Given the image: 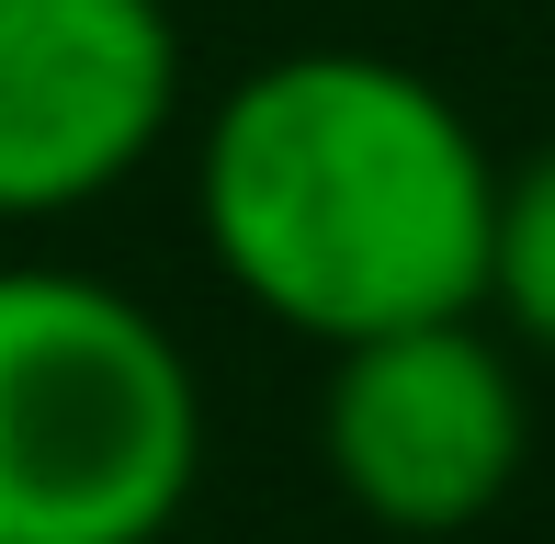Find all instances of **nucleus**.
<instances>
[{
    "instance_id": "f257e3e1",
    "label": "nucleus",
    "mask_w": 555,
    "mask_h": 544,
    "mask_svg": "<svg viewBox=\"0 0 555 544\" xmlns=\"http://www.w3.org/2000/svg\"><path fill=\"white\" fill-rule=\"evenodd\" d=\"M193 228L272 329L351 352L420 318H488L499 159L431 68L295 46L216 91Z\"/></svg>"
},
{
    "instance_id": "f03ea898",
    "label": "nucleus",
    "mask_w": 555,
    "mask_h": 544,
    "mask_svg": "<svg viewBox=\"0 0 555 544\" xmlns=\"http://www.w3.org/2000/svg\"><path fill=\"white\" fill-rule=\"evenodd\" d=\"M205 488V375L103 272H0V544H159Z\"/></svg>"
},
{
    "instance_id": "7ed1b4c3",
    "label": "nucleus",
    "mask_w": 555,
    "mask_h": 544,
    "mask_svg": "<svg viewBox=\"0 0 555 544\" xmlns=\"http://www.w3.org/2000/svg\"><path fill=\"white\" fill-rule=\"evenodd\" d=\"M318 454L374 533L397 544L476 533L521 488V454H533V398H521L511 340L488 318H420V329L330 352Z\"/></svg>"
},
{
    "instance_id": "20e7f679",
    "label": "nucleus",
    "mask_w": 555,
    "mask_h": 544,
    "mask_svg": "<svg viewBox=\"0 0 555 544\" xmlns=\"http://www.w3.org/2000/svg\"><path fill=\"white\" fill-rule=\"evenodd\" d=\"M182 114L170 0H0V228L91 216Z\"/></svg>"
},
{
    "instance_id": "39448f33",
    "label": "nucleus",
    "mask_w": 555,
    "mask_h": 544,
    "mask_svg": "<svg viewBox=\"0 0 555 544\" xmlns=\"http://www.w3.org/2000/svg\"><path fill=\"white\" fill-rule=\"evenodd\" d=\"M488 318L521 352L555 363V137L499 170V228H488Z\"/></svg>"
}]
</instances>
